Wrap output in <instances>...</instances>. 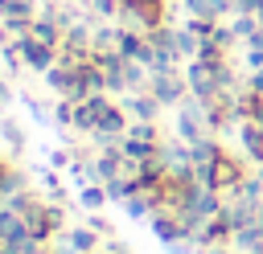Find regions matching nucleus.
Segmentation results:
<instances>
[{
    "label": "nucleus",
    "mask_w": 263,
    "mask_h": 254,
    "mask_svg": "<svg viewBox=\"0 0 263 254\" xmlns=\"http://www.w3.org/2000/svg\"><path fill=\"white\" fill-rule=\"evenodd\" d=\"M86 225H90V229H95L99 238H115V229H111V221H107V217H99V213H90V217H86Z\"/></svg>",
    "instance_id": "13"
},
{
    "label": "nucleus",
    "mask_w": 263,
    "mask_h": 254,
    "mask_svg": "<svg viewBox=\"0 0 263 254\" xmlns=\"http://www.w3.org/2000/svg\"><path fill=\"white\" fill-rule=\"evenodd\" d=\"M33 41H41V45H49V49H62V41H66V29L53 20V16H45V12H37L33 16V33H29Z\"/></svg>",
    "instance_id": "6"
},
{
    "label": "nucleus",
    "mask_w": 263,
    "mask_h": 254,
    "mask_svg": "<svg viewBox=\"0 0 263 254\" xmlns=\"http://www.w3.org/2000/svg\"><path fill=\"white\" fill-rule=\"evenodd\" d=\"M197 49H201V37H197L189 25H185V29H177V53H181L185 61H193V57H197Z\"/></svg>",
    "instance_id": "10"
},
{
    "label": "nucleus",
    "mask_w": 263,
    "mask_h": 254,
    "mask_svg": "<svg viewBox=\"0 0 263 254\" xmlns=\"http://www.w3.org/2000/svg\"><path fill=\"white\" fill-rule=\"evenodd\" d=\"M259 25H263L259 16H251V12H238V20H234L230 29H234V37H238V41H247V37H251V33H255Z\"/></svg>",
    "instance_id": "11"
},
{
    "label": "nucleus",
    "mask_w": 263,
    "mask_h": 254,
    "mask_svg": "<svg viewBox=\"0 0 263 254\" xmlns=\"http://www.w3.org/2000/svg\"><path fill=\"white\" fill-rule=\"evenodd\" d=\"M107 111H111V98H107V94H90V98H82V102L74 107V127L90 135V131L103 123Z\"/></svg>",
    "instance_id": "3"
},
{
    "label": "nucleus",
    "mask_w": 263,
    "mask_h": 254,
    "mask_svg": "<svg viewBox=\"0 0 263 254\" xmlns=\"http://www.w3.org/2000/svg\"><path fill=\"white\" fill-rule=\"evenodd\" d=\"M205 254H234V250H230V242H226V246H210Z\"/></svg>",
    "instance_id": "18"
},
{
    "label": "nucleus",
    "mask_w": 263,
    "mask_h": 254,
    "mask_svg": "<svg viewBox=\"0 0 263 254\" xmlns=\"http://www.w3.org/2000/svg\"><path fill=\"white\" fill-rule=\"evenodd\" d=\"M12 102V86H8V78H0V107H8Z\"/></svg>",
    "instance_id": "16"
},
{
    "label": "nucleus",
    "mask_w": 263,
    "mask_h": 254,
    "mask_svg": "<svg viewBox=\"0 0 263 254\" xmlns=\"http://www.w3.org/2000/svg\"><path fill=\"white\" fill-rule=\"evenodd\" d=\"M21 53H25V70H33V74H45V70L58 61V49H49V45H41V41H33V37L21 41Z\"/></svg>",
    "instance_id": "4"
},
{
    "label": "nucleus",
    "mask_w": 263,
    "mask_h": 254,
    "mask_svg": "<svg viewBox=\"0 0 263 254\" xmlns=\"http://www.w3.org/2000/svg\"><path fill=\"white\" fill-rule=\"evenodd\" d=\"M70 164H74L70 152H49V168H70Z\"/></svg>",
    "instance_id": "14"
},
{
    "label": "nucleus",
    "mask_w": 263,
    "mask_h": 254,
    "mask_svg": "<svg viewBox=\"0 0 263 254\" xmlns=\"http://www.w3.org/2000/svg\"><path fill=\"white\" fill-rule=\"evenodd\" d=\"M16 16H37V0H0V20Z\"/></svg>",
    "instance_id": "9"
},
{
    "label": "nucleus",
    "mask_w": 263,
    "mask_h": 254,
    "mask_svg": "<svg viewBox=\"0 0 263 254\" xmlns=\"http://www.w3.org/2000/svg\"><path fill=\"white\" fill-rule=\"evenodd\" d=\"M242 180H247V172H242V160H234L230 152H222V156L210 164V172L201 176V184H210V188H218V193H234Z\"/></svg>",
    "instance_id": "1"
},
{
    "label": "nucleus",
    "mask_w": 263,
    "mask_h": 254,
    "mask_svg": "<svg viewBox=\"0 0 263 254\" xmlns=\"http://www.w3.org/2000/svg\"><path fill=\"white\" fill-rule=\"evenodd\" d=\"M78 201H82V209H90V213H99L111 197H107V184H82V193H78Z\"/></svg>",
    "instance_id": "8"
},
{
    "label": "nucleus",
    "mask_w": 263,
    "mask_h": 254,
    "mask_svg": "<svg viewBox=\"0 0 263 254\" xmlns=\"http://www.w3.org/2000/svg\"><path fill=\"white\" fill-rule=\"evenodd\" d=\"M0 135L8 139V147H12V152H21V147H25V131H21L12 119H0Z\"/></svg>",
    "instance_id": "12"
},
{
    "label": "nucleus",
    "mask_w": 263,
    "mask_h": 254,
    "mask_svg": "<svg viewBox=\"0 0 263 254\" xmlns=\"http://www.w3.org/2000/svg\"><path fill=\"white\" fill-rule=\"evenodd\" d=\"M103 254H132V250H127V246H123V242H119V238H111V242H107V246H103Z\"/></svg>",
    "instance_id": "15"
},
{
    "label": "nucleus",
    "mask_w": 263,
    "mask_h": 254,
    "mask_svg": "<svg viewBox=\"0 0 263 254\" xmlns=\"http://www.w3.org/2000/svg\"><path fill=\"white\" fill-rule=\"evenodd\" d=\"M123 111H127V119L156 123V115H160V102L152 98V90H132V94H127V102H123Z\"/></svg>",
    "instance_id": "5"
},
{
    "label": "nucleus",
    "mask_w": 263,
    "mask_h": 254,
    "mask_svg": "<svg viewBox=\"0 0 263 254\" xmlns=\"http://www.w3.org/2000/svg\"><path fill=\"white\" fill-rule=\"evenodd\" d=\"M119 25H95V53H119Z\"/></svg>",
    "instance_id": "7"
},
{
    "label": "nucleus",
    "mask_w": 263,
    "mask_h": 254,
    "mask_svg": "<svg viewBox=\"0 0 263 254\" xmlns=\"http://www.w3.org/2000/svg\"><path fill=\"white\" fill-rule=\"evenodd\" d=\"M148 90H152V98H156L160 107H181L185 94H189V82H185L177 70H156V74L148 78Z\"/></svg>",
    "instance_id": "2"
},
{
    "label": "nucleus",
    "mask_w": 263,
    "mask_h": 254,
    "mask_svg": "<svg viewBox=\"0 0 263 254\" xmlns=\"http://www.w3.org/2000/svg\"><path fill=\"white\" fill-rule=\"evenodd\" d=\"M8 172H12V168H8V160L0 156V188H4V180H8Z\"/></svg>",
    "instance_id": "17"
}]
</instances>
